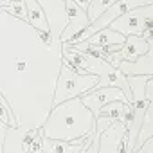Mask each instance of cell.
<instances>
[{
    "label": "cell",
    "instance_id": "1",
    "mask_svg": "<svg viewBox=\"0 0 153 153\" xmlns=\"http://www.w3.org/2000/svg\"><path fill=\"white\" fill-rule=\"evenodd\" d=\"M96 131L94 114L81 103L79 97H74L52 106L43 128L42 137L56 140H76Z\"/></svg>",
    "mask_w": 153,
    "mask_h": 153
},
{
    "label": "cell",
    "instance_id": "2",
    "mask_svg": "<svg viewBox=\"0 0 153 153\" xmlns=\"http://www.w3.org/2000/svg\"><path fill=\"white\" fill-rule=\"evenodd\" d=\"M97 81H99V78L96 74H78L63 61L61 70H59V78H58V85H56V92L52 97V106H56L63 101L74 99V97H81L83 94L94 90Z\"/></svg>",
    "mask_w": 153,
    "mask_h": 153
},
{
    "label": "cell",
    "instance_id": "3",
    "mask_svg": "<svg viewBox=\"0 0 153 153\" xmlns=\"http://www.w3.org/2000/svg\"><path fill=\"white\" fill-rule=\"evenodd\" d=\"M151 4H146V6H139V7H133L130 11H126L124 15H121L119 18H115L108 27L119 34H123L124 38L126 36H140L142 31L146 29H151Z\"/></svg>",
    "mask_w": 153,
    "mask_h": 153
},
{
    "label": "cell",
    "instance_id": "4",
    "mask_svg": "<svg viewBox=\"0 0 153 153\" xmlns=\"http://www.w3.org/2000/svg\"><path fill=\"white\" fill-rule=\"evenodd\" d=\"M79 99H81V103L94 114V117L99 115L101 106H105L106 103H112V101H124V103H130V101L126 99V96L123 94V90L117 88V87H101V88H94V90L83 94Z\"/></svg>",
    "mask_w": 153,
    "mask_h": 153
},
{
    "label": "cell",
    "instance_id": "5",
    "mask_svg": "<svg viewBox=\"0 0 153 153\" xmlns=\"http://www.w3.org/2000/svg\"><path fill=\"white\" fill-rule=\"evenodd\" d=\"M63 6H65V9H67L68 22H67V27H65V31L61 33L59 40H61V43H67V42L74 40L83 29H87L88 18H87L85 11H83L81 7L76 6L72 0H63Z\"/></svg>",
    "mask_w": 153,
    "mask_h": 153
},
{
    "label": "cell",
    "instance_id": "6",
    "mask_svg": "<svg viewBox=\"0 0 153 153\" xmlns=\"http://www.w3.org/2000/svg\"><path fill=\"white\" fill-rule=\"evenodd\" d=\"M126 133L123 123H112L97 135V153H119V142Z\"/></svg>",
    "mask_w": 153,
    "mask_h": 153
},
{
    "label": "cell",
    "instance_id": "7",
    "mask_svg": "<svg viewBox=\"0 0 153 153\" xmlns=\"http://www.w3.org/2000/svg\"><path fill=\"white\" fill-rule=\"evenodd\" d=\"M92 133L81 139H76V140H56V139L42 137V153H79L85 148V144L88 142Z\"/></svg>",
    "mask_w": 153,
    "mask_h": 153
},
{
    "label": "cell",
    "instance_id": "8",
    "mask_svg": "<svg viewBox=\"0 0 153 153\" xmlns=\"http://www.w3.org/2000/svg\"><path fill=\"white\" fill-rule=\"evenodd\" d=\"M149 49H153L151 40H144L142 36L131 34V36H126L123 47L119 49V56L123 61H133L139 56H142L144 52H148Z\"/></svg>",
    "mask_w": 153,
    "mask_h": 153
},
{
    "label": "cell",
    "instance_id": "9",
    "mask_svg": "<svg viewBox=\"0 0 153 153\" xmlns=\"http://www.w3.org/2000/svg\"><path fill=\"white\" fill-rule=\"evenodd\" d=\"M153 49H149L148 52H144L142 56H139L133 61H121L119 63V70L124 76H151V68H153Z\"/></svg>",
    "mask_w": 153,
    "mask_h": 153
},
{
    "label": "cell",
    "instance_id": "10",
    "mask_svg": "<svg viewBox=\"0 0 153 153\" xmlns=\"http://www.w3.org/2000/svg\"><path fill=\"white\" fill-rule=\"evenodd\" d=\"M153 105L148 103L146 110H144V115H142V123H140V128H139V133H137V140H135V149L148 139L153 137ZM133 149V151H135Z\"/></svg>",
    "mask_w": 153,
    "mask_h": 153
},
{
    "label": "cell",
    "instance_id": "11",
    "mask_svg": "<svg viewBox=\"0 0 153 153\" xmlns=\"http://www.w3.org/2000/svg\"><path fill=\"white\" fill-rule=\"evenodd\" d=\"M115 2H117V0H90V4H88V7H87V11H85V15H87V18H88V24L94 22L97 16H101V15H103L108 7H112Z\"/></svg>",
    "mask_w": 153,
    "mask_h": 153
},
{
    "label": "cell",
    "instance_id": "12",
    "mask_svg": "<svg viewBox=\"0 0 153 153\" xmlns=\"http://www.w3.org/2000/svg\"><path fill=\"white\" fill-rule=\"evenodd\" d=\"M4 11H7L9 15L16 16V18H22L27 22V11L24 9V2H20V0H15V2H9V4H4L2 6Z\"/></svg>",
    "mask_w": 153,
    "mask_h": 153
},
{
    "label": "cell",
    "instance_id": "13",
    "mask_svg": "<svg viewBox=\"0 0 153 153\" xmlns=\"http://www.w3.org/2000/svg\"><path fill=\"white\" fill-rule=\"evenodd\" d=\"M0 123H4V124H9L13 128H16V121H15V115L9 108V105L2 99V96H0Z\"/></svg>",
    "mask_w": 153,
    "mask_h": 153
},
{
    "label": "cell",
    "instance_id": "14",
    "mask_svg": "<svg viewBox=\"0 0 153 153\" xmlns=\"http://www.w3.org/2000/svg\"><path fill=\"white\" fill-rule=\"evenodd\" d=\"M131 153H153V137L151 139H148V140H144L135 151H131Z\"/></svg>",
    "mask_w": 153,
    "mask_h": 153
},
{
    "label": "cell",
    "instance_id": "15",
    "mask_svg": "<svg viewBox=\"0 0 153 153\" xmlns=\"http://www.w3.org/2000/svg\"><path fill=\"white\" fill-rule=\"evenodd\" d=\"M72 2L78 6V7H81L83 11H87V7H88V4H90V0H72Z\"/></svg>",
    "mask_w": 153,
    "mask_h": 153
},
{
    "label": "cell",
    "instance_id": "16",
    "mask_svg": "<svg viewBox=\"0 0 153 153\" xmlns=\"http://www.w3.org/2000/svg\"><path fill=\"white\" fill-rule=\"evenodd\" d=\"M24 68H25V61H24V59H22V61H16V70L22 72Z\"/></svg>",
    "mask_w": 153,
    "mask_h": 153
},
{
    "label": "cell",
    "instance_id": "17",
    "mask_svg": "<svg viewBox=\"0 0 153 153\" xmlns=\"http://www.w3.org/2000/svg\"><path fill=\"white\" fill-rule=\"evenodd\" d=\"M90 137H92V135H90ZM85 146H87V144H85ZM79 153H83V149H81V151H79Z\"/></svg>",
    "mask_w": 153,
    "mask_h": 153
},
{
    "label": "cell",
    "instance_id": "18",
    "mask_svg": "<svg viewBox=\"0 0 153 153\" xmlns=\"http://www.w3.org/2000/svg\"><path fill=\"white\" fill-rule=\"evenodd\" d=\"M0 146H2V144H0ZM0 153H2V148H0Z\"/></svg>",
    "mask_w": 153,
    "mask_h": 153
}]
</instances>
